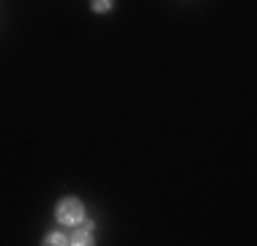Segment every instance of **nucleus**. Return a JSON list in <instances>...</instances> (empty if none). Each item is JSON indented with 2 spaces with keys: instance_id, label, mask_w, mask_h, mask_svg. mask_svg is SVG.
Segmentation results:
<instances>
[{
  "instance_id": "f257e3e1",
  "label": "nucleus",
  "mask_w": 257,
  "mask_h": 246,
  "mask_svg": "<svg viewBox=\"0 0 257 246\" xmlns=\"http://www.w3.org/2000/svg\"><path fill=\"white\" fill-rule=\"evenodd\" d=\"M82 219H85V208H82V202H79V200L66 197V200L58 202V221H60V224L74 227L77 221H82Z\"/></svg>"
},
{
  "instance_id": "f03ea898",
  "label": "nucleus",
  "mask_w": 257,
  "mask_h": 246,
  "mask_svg": "<svg viewBox=\"0 0 257 246\" xmlns=\"http://www.w3.org/2000/svg\"><path fill=\"white\" fill-rule=\"evenodd\" d=\"M69 243L74 246H85V243H93V221H77L74 224V232H71Z\"/></svg>"
},
{
  "instance_id": "7ed1b4c3",
  "label": "nucleus",
  "mask_w": 257,
  "mask_h": 246,
  "mask_svg": "<svg viewBox=\"0 0 257 246\" xmlns=\"http://www.w3.org/2000/svg\"><path fill=\"white\" fill-rule=\"evenodd\" d=\"M112 3H115V0H93V3H90V9H93L96 14H101V11L112 9Z\"/></svg>"
},
{
  "instance_id": "20e7f679",
  "label": "nucleus",
  "mask_w": 257,
  "mask_h": 246,
  "mask_svg": "<svg viewBox=\"0 0 257 246\" xmlns=\"http://www.w3.org/2000/svg\"><path fill=\"white\" fill-rule=\"evenodd\" d=\"M44 243H50V246H63V243H66V235H63V232H50Z\"/></svg>"
}]
</instances>
